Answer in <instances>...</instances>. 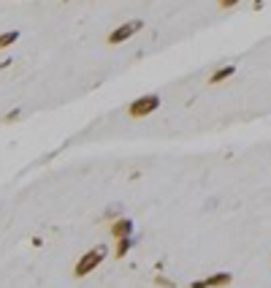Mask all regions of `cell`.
I'll return each instance as SVG.
<instances>
[{
    "mask_svg": "<svg viewBox=\"0 0 271 288\" xmlns=\"http://www.w3.org/2000/svg\"><path fill=\"white\" fill-rule=\"evenodd\" d=\"M106 253H109V247H106V245H98V247H92V250H87V253L79 258V261H76L73 277H87L92 269H98L101 261L106 258Z\"/></svg>",
    "mask_w": 271,
    "mask_h": 288,
    "instance_id": "6da1fadb",
    "label": "cell"
},
{
    "mask_svg": "<svg viewBox=\"0 0 271 288\" xmlns=\"http://www.w3.org/2000/svg\"><path fill=\"white\" fill-rule=\"evenodd\" d=\"M158 106H160V95H141V98L130 101L128 114H130L133 120H139V117H147V114H152Z\"/></svg>",
    "mask_w": 271,
    "mask_h": 288,
    "instance_id": "7a4b0ae2",
    "label": "cell"
},
{
    "mask_svg": "<svg viewBox=\"0 0 271 288\" xmlns=\"http://www.w3.org/2000/svg\"><path fill=\"white\" fill-rule=\"evenodd\" d=\"M144 27V22L141 19H133V22H125V25H120L117 30H111L109 33V38H106V41H109L111 46H117V44H122V41H128L130 35H136Z\"/></svg>",
    "mask_w": 271,
    "mask_h": 288,
    "instance_id": "3957f363",
    "label": "cell"
},
{
    "mask_svg": "<svg viewBox=\"0 0 271 288\" xmlns=\"http://www.w3.org/2000/svg\"><path fill=\"white\" fill-rule=\"evenodd\" d=\"M230 280H234L230 272H217V275L203 277V280H192L187 288H225V285H230Z\"/></svg>",
    "mask_w": 271,
    "mask_h": 288,
    "instance_id": "277c9868",
    "label": "cell"
},
{
    "mask_svg": "<svg viewBox=\"0 0 271 288\" xmlns=\"http://www.w3.org/2000/svg\"><path fill=\"white\" fill-rule=\"evenodd\" d=\"M109 231H111V237L117 239V242H120V239H128V237L133 234V220H130V218H120V220H114Z\"/></svg>",
    "mask_w": 271,
    "mask_h": 288,
    "instance_id": "5b68a950",
    "label": "cell"
},
{
    "mask_svg": "<svg viewBox=\"0 0 271 288\" xmlns=\"http://www.w3.org/2000/svg\"><path fill=\"white\" fill-rule=\"evenodd\" d=\"M234 74H236V65H234V63H230V65H222L220 71H215V74L209 76V84H217V82L228 79V76H234Z\"/></svg>",
    "mask_w": 271,
    "mask_h": 288,
    "instance_id": "8992f818",
    "label": "cell"
},
{
    "mask_svg": "<svg viewBox=\"0 0 271 288\" xmlns=\"http://www.w3.org/2000/svg\"><path fill=\"white\" fill-rule=\"evenodd\" d=\"M133 245H136V239H133V237H128V239H120L117 247H114V256H117V258H125V256L130 253V247H133Z\"/></svg>",
    "mask_w": 271,
    "mask_h": 288,
    "instance_id": "52a82bcc",
    "label": "cell"
},
{
    "mask_svg": "<svg viewBox=\"0 0 271 288\" xmlns=\"http://www.w3.org/2000/svg\"><path fill=\"white\" fill-rule=\"evenodd\" d=\"M16 38H19V30H8V33H0V49H6V46L16 44Z\"/></svg>",
    "mask_w": 271,
    "mask_h": 288,
    "instance_id": "ba28073f",
    "label": "cell"
},
{
    "mask_svg": "<svg viewBox=\"0 0 271 288\" xmlns=\"http://www.w3.org/2000/svg\"><path fill=\"white\" fill-rule=\"evenodd\" d=\"M152 283H154V285H160V288H177V283L168 280V277H163V275H154V277H152Z\"/></svg>",
    "mask_w": 271,
    "mask_h": 288,
    "instance_id": "9c48e42d",
    "label": "cell"
},
{
    "mask_svg": "<svg viewBox=\"0 0 271 288\" xmlns=\"http://www.w3.org/2000/svg\"><path fill=\"white\" fill-rule=\"evenodd\" d=\"M120 215H122V209H120V207H111V209H106V212H103V218H106V220H120Z\"/></svg>",
    "mask_w": 271,
    "mask_h": 288,
    "instance_id": "30bf717a",
    "label": "cell"
},
{
    "mask_svg": "<svg viewBox=\"0 0 271 288\" xmlns=\"http://www.w3.org/2000/svg\"><path fill=\"white\" fill-rule=\"evenodd\" d=\"M19 117H22V109L16 106V109H11V112H8V114H6V117L0 120V122H14V120H19Z\"/></svg>",
    "mask_w": 271,
    "mask_h": 288,
    "instance_id": "8fae6325",
    "label": "cell"
},
{
    "mask_svg": "<svg viewBox=\"0 0 271 288\" xmlns=\"http://www.w3.org/2000/svg\"><path fill=\"white\" fill-rule=\"evenodd\" d=\"M236 0H220V8H236Z\"/></svg>",
    "mask_w": 271,
    "mask_h": 288,
    "instance_id": "7c38bea8",
    "label": "cell"
},
{
    "mask_svg": "<svg viewBox=\"0 0 271 288\" xmlns=\"http://www.w3.org/2000/svg\"><path fill=\"white\" fill-rule=\"evenodd\" d=\"M8 65H11V57H6V60L0 63V71H3V68H8Z\"/></svg>",
    "mask_w": 271,
    "mask_h": 288,
    "instance_id": "4fadbf2b",
    "label": "cell"
}]
</instances>
